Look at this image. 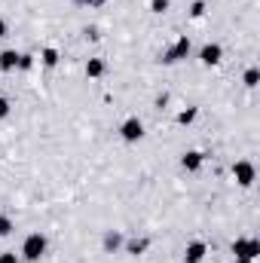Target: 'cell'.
I'll list each match as a JSON object with an SVG mask.
<instances>
[{"instance_id": "cell-19", "label": "cell", "mask_w": 260, "mask_h": 263, "mask_svg": "<svg viewBox=\"0 0 260 263\" xmlns=\"http://www.w3.org/2000/svg\"><path fill=\"white\" fill-rule=\"evenodd\" d=\"M205 9H208V6H205V0H196L193 6H190V15H193V18H202V15H205Z\"/></svg>"}, {"instance_id": "cell-9", "label": "cell", "mask_w": 260, "mask_h": 263, "mask_svg": "<svg viewBox=\"0 0 260 263\" xmlns=\"http://www.w3.org/2000/svg\"><path fill=\"white\" fill-rule=\"evenodd\" d=\"M83 70H86V77H89V80H101V77H104V70H107V62H104V59H89Z\"/></svg>"}, {"instance_id": "cell-12", "label": "cell", "mask_w": 260, "mask_h": 263, "mask_svg": "<svg viewBox=\"0 0 260 263\" xmlns=\"http://www.w3.org/2000/svg\"><path fill=\"white\" fill-rule=\"evenodd\" d=\"M196 117H199V107H187V110H181V114H178V126H193Z\"/></svg>"}, {"instance_id": "cell-10", "label": "cell", "mask_w": 260, "mask_h": 263, "mask_svg": "<svg viewBox=\"0 0 260 263\" xmlns=\"http://www.w3.org/2000/svg\"><path fill=\"white\" fill-rule=\"evenodd\" d=\"M15 67H18V52H15V49H3V52H0V70L9 73V70H15Z\"/></svg>"}, {"instance_id": "cell-15", "label": "cell", "mask_w": 260, "mask_h": 263, "mask_svg": "<svg viewBox=\"0 0 260 263\" xmlns=\"http://www.w3.org/2000/svg\"><path fill=\"white\" fill-rule=\"evenodd\" d=\"M242 83H245L248 89H257V83H260V70H257V67H248V70H245V77H242Z\"/></svg>"}, {"instance_id": "cell-23", "label": "cell", "mask_w": 260, "mask_h": 263, "mask_svg": "<svg viewBox=\"0 0 260 263\" xmlns=\"http://www.w3.org/2000/svg\"><path fill=\"white\" fill-rule=\"evenodd\" d=\"M73 3H77V6H89L92 0H73Z\"/></svg>"}, {"instance_id": "cell-4", "label": "cell", "mask_w": 260, "mask_h": 263, "mask_svg": "<svg viewBox=\"0 0 260 263\" xmlns=\"http://www.w3.org/2000/svg\"><path fill=\"white\" fill-rule=\"evenodd\" d=\"M233 254L236 257H248V260H257L260 257V242L254 236H239L233 242Z\"/></svg>"}, {"instance_id": "cell-22", "label": "cell", "mask_w": 260, "mask_h": 263, "mask_svg": "<svg viewBox=\"0 0 260 263\" xmlns=\"http://www.w3.org/2000/svg\"><path fill=\"white\" fill-rule=\"evenodd\" d=\"M9 34V25H6V18H0V37H6Z\"/></svg>"}, {"instance_id": "cell-17", "label": "cell", "mask_w": 260, "mask_h": 263, "mask_svg": "<svg viewBox=\"0 0 260 263\" xmlns=\"http://www.w3.org/2000/svg\"><path fill=\"white\" fill-rule=\"evenodd\" d=\"M169 6H172V0H150V12H156V15L169 12Z\"/></svg>"}, {"instance_id": "cell-16", "label": "cell", "mask_w": 260, "mask_h": 263, "mask_svg": "<svg viewBox=\"0 0 260 263\" xmlns=\"http://www.w3.org/2000/svg\"><path fill=\"white\" fill-rule=\"evenodd\" d=\"M12 230H15V220H12V217H6V214H0V239H3V236H9Z\"/></svg>"}, {"instance_id": "cell-11", "label": "cell", "mask_w": 260, "mask_h": 263, "mask_svg": "<svg viewBox=\"0 0 260 263\" xmlns=\"http://www.w3.org/2000/svg\"><path fill=\"white\" fill-rule=\"evenodd\" d=\"M147 248H150L147 239H129V242H126V254H132V257H141Z\"/></svg>"}, {"instance_id": "cell-13", "label": "cell", "mask_w": 260, "mask_h": 263, "mask_svg": "<svg viewBox=\"0 0 260 263\" xmlns=\"http://www.w3.org/2000/svg\"><path fill=\"white\" fill-rule=\"evenodd\" d=\"M120 245H123V236H120L117 230H110V233L104 236V251H117Z\"/></svg>"}, {"instance_id": "cell-6", "label": "cell", "mask_w": 260, "mask_h": 263, "mask_svg": "<svg viewBox=\"0 0 260 263\" xmlns=\"http://www.w3.org/2000/svg\"><path fill=\"white\" fill-rule=\"evenodd\" d=\"M199 62L205 67H214L224 62V46L220 43H205L202 49H199Z\"/></svg>"}, {"instance_id": "cell-21", "label": "cell", "mask_w": 260, "mask_h": 263, "mask_svg": "<svg viewBox=\"0 0 260 263\" xmlns=\"http://www.w3.org/2000/svg\"><path fill=\"white\" fill-rule=\"evenodd\" d=\"M0 263H18V254L15 251H3L0 254Z\"/></svg>"}, {"instance_id": "cell-20", "label": "cell", "mask_w": 260, "mask_h": 263, "mask_svg": "<svg viewBox=\"0 0 260 263\" xmlns=\"http://www.w3.org/2000/svg\"><path fill=\"white\" fill-rule=\"evenodd\" d=\"M9 114H12V104H9V98H3V95H0V120H6Z\"/></svg>"}, {"instance_id": "cell-5", "label": "cell", "mask_w": 260, "mask_h": 263, "mask_svg": "<svg viewBox=\"0 0 260 263\" xmlns=\"http://www.w3.org/2000/svg\"><path fill=\"white\" fill-rule=\"evenodd\" d=\"M120 138H123L126 144H138V141L144 138V123H141L138 117H126L123 126H120Z\"/></svg>"}, {"instance_id": "cell-8", "label": "cell", "mask_w": 260, "mask_h": 263, "mask_svg": "<svg viewBox=\"0 0 260 263\" xmlns=\"http://www.w3.org/2000/svg\"><path fill=\"white\" fill-rule=\"evenodd\" d=\"M202 165H205V153H202V150H187V153L181 156V168L190 172V175H196Z\"/></svg>"}, {"instance_id": "cell-24", "label": "cell", "mask_w": 260, "mask_h": 263, "mask_svg": "<svg viewBox=\"0 0 260 263\" xmlns=\"http://www.w3.org/2000/svg\"><path fill=\"white\" fill-rule=\"evenodd\" d=\"M236 263H251L248 257H236Z\"/></svg>"}, {"instance_id": "cell-18", "label": "cell", "mask_w": 260, "mask_h": 263, "mask_svg": "<svg viewBox=\"0 0 260 263\" xmlns=\"http://www.w3.org/2000/svg\"><path fill=\"white\" fill-rule=\"evenodd\" d=\"M31 67H34V55L18 52V70H31Z\"/></svg>"}, {"instance_id": "cell-3", "label": "cell", "mask_w": 260, "mask_h": 263, "mask_svg": "<svg viewBox=\"0 0 260 263\" xmlns=\"http://www.w3.org/2000/svg\"><path fill=\"white\" fill-rule=\"evenodd\" d=\"M187 55H190V37L181 34V37L175 40V46L162 52V65H178V62H184Z\"/></svg>"}, {"instance_id": "cell-2", "label": "cell", "mask_w": 260, "mask_h": 263, "mask_svg": "<svg viewBox=\"0 0 260 263\" xmlns=\"http://www.w3.org/2000/svg\"><path fill=\"white\" fill-rule=\"evenodd\" d=\"M233 178H236L239 187H251V184L257 181L254 162H251V159H236V162H233Z\"/></svg>"}, {"instance_id": "cell-14", "label": "cell", "mask_w": 260, "mask_h": 263, "mask_svg": "<svg viewBox=\"0 0 260 263\" xmlns=\"http://www.w3.org/2000/svg\"><path fill=\"white\" fill-rule=\"evenodd\" d=\"M40 59H43V65H46V67H55V65H59V59H62V55H59V49H52V46H46Z\"/></svg>"}, {"instance_id": "cell-1", "label": "cell", "mask_w": 260, "mask_h": 263, "mask_svg": "<svg viewBox=\"0 0 260 263\" xmlns=\"http://www.w3.org/2000/svg\"><path fill=\"white\" fill-rule=\"evenodd\" d=\"M46 233H40V230H34V233H28L25 236V242H22V257L28 263H37L43 254H46Z\"/></svg>"}, {"instance_id": "cell-7", "label": "cell", "mask_w": 260, "mask_h": 263, "mask_svg": "<svg viewBox=\"0 0 260 263\" xmlns=\"http://www.w3.org/2000/svg\"><path fill=\"white\" fill-rule=\"evenodd\" d=\"M205 257H208V245H205L202 239L187 242V248H184V263H202Z\"/></svg>"}]
</instances>
